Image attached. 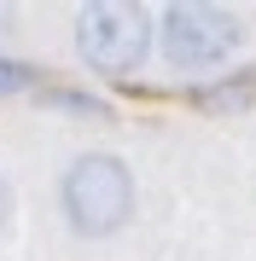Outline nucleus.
Instances as JSON below:
<instances>
[{"label":"nucleus","instance_id":"obj_4","mask_svg":"<svg viewBox=\"0 0 256 261\" xmlns=\"http://www.w3.org/2000/svg\"><path fill=\"white\" fill-rule=\"evenodd\" d=\"M250 99H256V70H239L221 87H204L198 93V105H210V111H239V105H250Z\"/></svg>","mask_w":256,"mask_h":261},{"label":"nucleus","instance_id":"obj_3","mask_svg":"<svg viewBox=\"0 0 256 261\" xmlns=\"http://www.w3.org/2000/svg\"><path fill=\"white\" fill-rule=\"evenodd\" d=\"M239 18L221 6H204V0H175V6H163L157 18V47L169 58V70H216L227 64L239 53Z\"/></svg>","mask_w":256,"mask_h":261},{"label":"nucleus","instance_id":"obj_2","mask_svg":"<svg viewBox=\"0 0 256 261\" xmlns=\"http://www.w3.org/2000/svg\"><path fill=\"white\" fill-rule=\"evenodd\" d=\"M76 53L94 75H134L152 53V12L128 0H94L76 12Z\"/></svg>","mask_w":256,"mask_h":261},{"label":"nucleus","instance_id":"obj_1","mask_svg":"<svg viewBox=\"0 0 256 261\" xmlns=\"http://www.w3.org/2000/svg\"><path fill=\"white\" fill-rule=\"evenodd\" d=\"M58 203H64V221L76 226L82 238H105L134 215V174L123 157L111 151H82L70 163L64 186H58Z\"/></svg>","mask_w":256,"mask_h":261},{"label":"nucleus","instance_id":"obj_7","mask_svg":"<svg viewBox=\"0 0 256 261\" xmlns=\"http://www.w3.org/2000/svg\"><path fill=\"white\" fill-rule=\"evenodd\" d=\"M6 215H12V186L0 180V221H6Z\"/></svg>","mask_w":256,"mask_h":261},{"label":"nucleus","instance_id":"obj_8","mask_svg":"<svg viewBox=\"0 0 256 261\" xmlns=\"http://www.w3.org/2000/svg\"><path fill=\"white\" fill-rule=\"evenodd\" d=\"M0 23H6V18H0Z\"/></svg>","mask_w":256,"mask_h":261},{"label":"nucleus","instance_id":"obj_6","mask_svg":"<svg viewBox=\"0 0 256 261\" xmlns=\"http://www.w3.org/2000/svg\"><path fill=\"white\" fill-rule=\"evenodd\" d=\"M53 105H64V111H82V116H105V105H99V99H87V93H53Z\"/></svg>","mask_w":256,"mask_h":261},{"label":"nucleus","instance_id":"obj_5","mask_svg":"<svg viewBox=\"0 0 256 261\" xmlns=\"http://www.w3.org/2000/svg\"><path fill=\"white\" fill-rule=\"evenodd\" d=\"M29 82H35V75H29V64H18V58H0V99L24 93Z\"/></svg>","mask_w":256,"mask_h":261}]
</instances>
